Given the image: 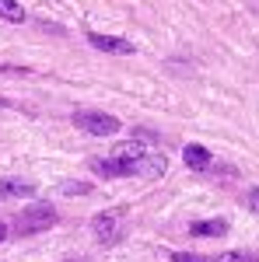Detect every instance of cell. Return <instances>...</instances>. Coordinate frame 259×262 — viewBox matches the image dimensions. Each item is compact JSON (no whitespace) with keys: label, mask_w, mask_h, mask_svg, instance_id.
I'll return each instance as SVG.
<instances>
[{"label":"cell","mask_w":259,"mask_h":262,"mask_svg":"<svg viewBox=\"0 0 259 262\" xmlns=\"http://www.w3.org/2000/svg\"><path fill=\"white\" fill-rule=\"evenodd\" d=\"M74 126L91 133V137H112L119 133V119L116 116H105V112H74Z\"/></svg>","instance_id":"2"},{"label":"cell","mask_w":259,"mask_h":262,"mask_svg":"<svg viewBox=\"0 0 259 262\" xmlns=\"http://www.w3.org/2000/svg\"><path fill=\"white\" fill-rule=\"evenodd\" d=\"M53 224H56V210L49 203H35V206L18 213V234H35V231H46Z\"/></svg>","instance_id":"1"},{"label":"cell","mask_w":259,"mask_h":262,"mask_svg":"<svg viewBox=\"0 0 259 262\" xmlns=\"http://www.w3.org/2000/svg\"><path fill=\"white\" fill-rule=\"evenodd\" d=\"M172 262H210V259H203V255H189V252H175Z\"/></svg>","instance_id":"11"},{"label":"cell","mask_w":259,"mask_h":262,"mask_svg":"<svg viewBox=\"0 0 259 262\" xmlns=\"http://www.w3.org/2000/svg\"><path fill=\"white\" fill-rule=\"evenodd\" d=\"M35 192V182L28 179H4L0 182V200L4 196H32Z\"/></svg>","instance_id":"7"},{"label":"cell","mask_w":259,"mask_h":262,"mask_svg":"<svg viewBox=\"0 0 259 262\" xmlns=\"http://www.w3.org/2000/svg\"><path fill=\"white\" fill-rule=\"evenodd\" d=\"M242 255H245V252H228L221 262H242Z\"/></svg>","instance_id":"13"},{"label":"cell","mask_w":259,"mask_h":262,"mask_svg":"<svg viewBox=\"0 0 259 262\" xmlns=\"http://www.w3.org/2000/svg\"><path fill=\"white\" fill-rule=\"evenodd\" d=\"M0 108H7V101H4V98H0Z\"/></svg>","instance_id":"16"},{"label":"cell","mask_w":259,"mask_h":262,"mask_svg":"<svg viewBox=\"0 0 259 262\" xmlns=\"http://www.w3.org/2000/svg\"><path fill=\"white\" fill-rule=\"evenodd\" d=\"M165 168H168V161L161 154H137L133 158V175L137 179H161Z\"/></svg>","instance_id":"4"},{"label":"cell","mask_w":259,"mask_h":262,"mask_svg":"<svg viewBox=\"0 0 259 262\" xmlns=\"http://www.w3.org/2000/svg\"><path fill=\"white\" fill-rule=\"evenodd\" d=\"M88 42H91L95 49H102V53H119V56H133V42L116 39V35H98V32H91V35H88Z\"/></svg>","instance_id":"5"},{"label":"cell","mask_w":259,"mask_h":262,"mask_svg":"<svg viewBox=\"0 0 259 262\" xmlns=\"http://www.w3.org/2000/svg\"><path fill=\"white\" fill-rule=\"evenodd\" d=\"M0 18L11 21V25H21L25 21V7H21L18 0H0Z\"/></svg>","instance_id":"9"},{"label":"cell","mask_w":259,"mask_h":262,"mask_svg":"<svg viewBox=\"0 0 259 262\" xmlns=\"http://www.w3.org/2000/svg\"><path fill=\"white\" fill-rule=\"evenodd\" d=\"M182 161H186V168H193V171H207V168L214 164V154H210L207 147H200V143H189V147L182 150Z\"/></svg>","instance_id":"6"},{"label":"cell","mask_w":259,"mask_h":262,"mask_svg":"<svg viewBox=\"0 0 259 262\" xmlns=\"http://www.w3.org/2000/svg\"><path fill=\"white\" fill-rule=\"evenodd\" d=\"M4 238H7V224H0V242H4Z\"/></svg>","instance_id":"14"},{"label":"cell","mask_w":259,"mask_h":262,"mask_svg":"<svg viewBox=\"0 0 259 262\" xmlns=\"http://www.w3.org/2000/svg\"><path fill=\"white\" fill-rule=\"evenodd\" d=\"M60 192H67V196H84V192H91V185L88 182H63Z\"/></svg>","instance_id":"10"},{"label":"cell","mask_w":259,"mask_h":262,"mask_svg":"<svg viewBox=\"0 0 259 262\" xmlns=\"http://www.w3.org/2000/svg\"><path fill=\"white\" fill-rule=\"evenodd\" d=\"M189 234H196V238H221V234H228V224L224 221H200V224H189Z\"/></svg>","instance_id":"8"},{"label":"cell","mask_w":259,"mask_h":262,"mask_svg":"<svg viewBox=\"0 0 259 262\" xmlns=\"http://www.w3.org/2000/svg\"><path fill=\"white\" fill-rule=\"evenodd\" d=\"M245 203H249V210H252V213H259V185H256V189H249Z\"/></svg>","instance_id":"12"},{"label":"cell","mask_w":259,"mask_h":262,"mask_svg":"<svg viewBox=\"0 0 259 262\" xmlns=\"http://www.w3.org/2000/svg\"><path fill=\"white\" fill-rule=\"evenodd\" d=\"M242 262H259V259L256 255H242Z\"/></svg>","instance_id":"15"},{"label":"cell","mask_w":259,"mask_h":262,"mask_svg":"<svg viewBox=\"0 0 259 262\" xmlns=\"http://www.w3.org/2000/svg\"><path fill=\"white\" fill-rule=\"evenodd\" d=\"M123 217H126V210H109V213H98L95 217V238H98L102 245H112V242H119V234H123Z\"/></svg>","instance_id":"3"}]
</instances>
